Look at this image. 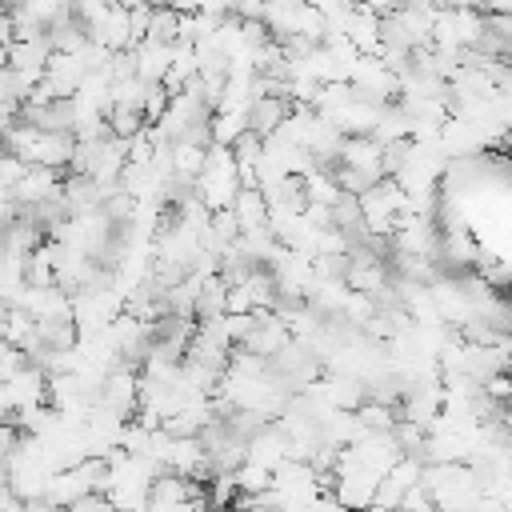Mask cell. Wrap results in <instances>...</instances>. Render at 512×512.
I'll list each match as a JSON object with an SVG mask.
<instances>
[{"label": "cell", "instance_id": "cell-1", "mask_svg": "<svg viewBox=\"0 0 512 512\" xmlns=\"http://www.w3.org/2000/svg\"><path fill=\"white\" fill-rule=\"evenodd\" d=\"M284 100H276V96H256V108H252V128L248 132H256V136H268L272 128H280V120H284Z\"/></svg>", "mask_w": 512, "mask_h": 512}, {"label": "cell", "instance_id": "cell-2", "mask_svg": "<svg viewBox=\"0 0 512 512\" xmlns=\"http://www.w3.org/2000/svg\"><path fill=\"white\" fill-rule=\"evenodd\" d=\"M236 220H240V228H244V232H252V228H260V224H264V200H260L252 188H244V192H240V200H236Z\"/></svg>", "mask_w": 512, "mask_h": 512}]
</instances>
